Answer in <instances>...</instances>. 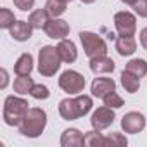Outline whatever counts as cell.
<instances>
[{"label": "cell", "instance_id": "cell-1", "mask_svg": "<svg viewBox=\"0 0 147 147\" xmlns=\"http://www.w3.org/2000/svg\"><path fill=\"white\" fill-rule=\"evenodd\" d=\"M92 109V97L88 95H78L76 99H64L59 104V113L64 119H78L90 113Z\"/></svg>", "mask_w": 147, "mask_h": 147}, {"label": "cell", "instance_id": "cell-2", "mask_svg": "<svg viewBox=\"0 0 147 147\" xmlns=\"http://www.w3.org/2000/svg\"><path fill=\"white\" fill-rule=\"evenodd\" d=\"M45 125H47L45 111L40 109V107H31L28 111V114L24 116V119L21 121V125H19V133H23L24 137L35 138L45 130Z\"/></svg>", "mask_w": 147, "mask_h": 147}, {"label": "cell", "instance_id": "cell-3", "mask_svg": "<svg viewBox=\"0 0 147 147\" xmlns=\"http://www.w3.org/2000/svg\"><path fill=\"white\" fill-rule=\"evenodd\" d=\"M30 104L24 100V99H19V97H14V95H9L4 102V121L9 125V126H19L21 121L24 119V116L28 114Z\"/></svg>", "mask_w": 147, "mask_h": 147}, {"label": "cell", "instance_id": "cell-4", "mask_svg": "<svg viewBox=\"0 0 147 147\" xmlns=\"http://www.w3.org/2000/svg\"><path fill=\"white\" fill-rule=\"evenodd\" d=\"M61 55L55 47L45 45L38 52V71L43 76H54L61 67Z\"/></svg>", "mask_w": 147, "mask_h": 147}, {"label": "cell", "instance_id": "cell-5", "mask_svg": "<svg viewBox=\"0 0 147 147\" xmlns=\"http://www.w3.org/2000/svg\"><path fill=\"white\" fill-rule=\"evenodd\" d=\"M78 36H80V42H82V45H83L85 54H87L90 59L100 57V55H106V54H107V45H106V42H104L97 33L82 31Z\"/></svg>", "mask_w": 147, "mask_h": 147}, {"label": "cell", "instance_id": "cell-6", "mask_svg": "<svg viewBox=\"0 0 147 147\" xmlns=\"http://www.w3.org/2000/svg\"><path fill=\"white\" fill-rule=\"evenodd\" d=\"M59 87L64 92L71 94V95H76V94L83 92V88H85V78L80 75L78 71L67 69V71L62 73L61 78H59Z\"/></svg>", "mask_w": 147, "mask_h": 147}, {"label": "cell", "instance_id": "cell-7", "mask_svg": "<svg viewBox=\"0 0 147 147\" xmlns=\"http://www.w3.org/2000/svg\"><path fill=\"white\" fill-rule=\"evenodd\" d=\"M114 26L119 33V36H133L137 30V19L131 12H116L114 14Z\"/></svg>", "mask_w": 147, "mask_h": 147}, {"label": "cell", "instance_id": "cell-8", "mask_svg": "<svg viewBox=\"0 0 147 147\" xmlns=\"http://www.w3.org/2000/svg\"><path fill=\"white\" fill-rule=\"evenodd\" d=\"M114 118H116V114H114L113 107L104 106V107H99V109L92 114L90 123H92L94 130H99V131H100V130H106L107 126H111L113 121H114Z\"/></svg>", "mask_w": 147, "mask_h": 147}, {"label": "cell", "instance_id": "cell-9", "mask_svg": "<svg viewBox=\"0 0 147 147\" xmlns=\"http://www.w3.org/2000/svg\"><path fill=\"white\" fill-rule=\"evenodd\" d=\"M121 128L125 130V133H138V131H142L145 128V118H144V114L135 113V111L125 114L123 119H121Z\"/></svg>", "mask_w": 147, "mask_h": 147}, {"label": "cell", "instance_id": "cell-10", "mask_svg": "<svg viewBox=\"0 0 147 147\" xmlns=\"http://www.w3.org/2000/svg\"><path fill=\"white\" fill-rule=\"evenodd\" d=\"M43 31H45V35H47L49 38L64 40V38L67 36V33H69V24H67L66 21H62V19L54 18V19H50V21L47 23V26L43 28Z\"/></svg>", "mask_w": 147, "mask_h": 147}, {"label": "cell", "instance_id": "cell-11", "mask_svg": "<svg viewBox=\"0 0 147 147\" xmlns=\"http://www.w3.org/2000/svg\"><path fill=\"white\" fill-rule=\"evenodd\" d=\"M111 92H116V83L113 78H95L92 82V94L99 99H104Z\"/></svg>", "mask_w": 147, "mask_h": 147}, {"label": "cell", "instance_id": "cell-12", "mask_svg": "<svg viewBox=\"0 0 147 147\" xmlns=\"http://www.w3.org/2000/svg\"><path fill=\"white\" fill-rule=\"evenodd\" d=\"M11 36L18 42H26L31 38V33H33V26L28 23V21H16L11 28Z\"/></svg>", "mask_w": 147, "mask_h": 147}, {"label": "cell", "instance_id": "cell-13", "mask_svg": "<svg viewBox=\"0 0 147 147\" xmlns=\"http://www.w3.org/2000/svg\"><path fill=\"white\" fill-rule=\"evenodd\" d=\"M57 52H59V55L64 62H75L76 57H78L76 45L71 40H61L59 45H57Z\"/></svg>", "mask_w": 147, "mask_h": 147}, {"label": "cell", "instance_id": "cell-14", "mask_svg": "<svg viewBox=\"0 0 147 147\" xmlns=\"http://www.w3.org/2000/svg\"><path fill=\"white\" fill-rule=\"evenodd\" d=\"M90 69L95 75H99V73H113L114 71V61L107 55L94 57V59H90Z\"/></svg>", "mask_w": 147, "mask_h": 147}, {"label": "cell", "instance_id": "cell-15", "mask_svg": "<svg viewBox=\"0 0 147 147\" xmlns=\"http://www.w3.org/2000/svg\"><path fill=\"white\" fill-rule=\"evenodd\" d=\"M85 144V137L76 130V128H69L62 133L61 137V145L62 147H78Z\"/></svg>", "mask_w": 147, "mask_h": 147}, {"label": "cell", "instance_id": "cell-16", "mask_svg": "<svg viewBox=\"0 0 147 147\" xmlns=\"http://www.w3.org/2000/svg\"><path fill=\"white\" fill-rule=\"evenodd\" d=\"M31 69H33V57H31V54H23L16 61V64H14V73H16L18 76L30 75Z\"/></svg>", "mask_w": 147, "mask_h": 147}, {"label": "cell", "instance_id": "cell-17", "mask_svg": "<svg viewBox=\"0 0 147 147\" xmlns=\"http://www.w3.org/2000/svg\"><path fill=\"white\" fill-rule=\"evenodd\" d=\"M49 16H50V14L47 12V9H36V11H33V12L30 14L28 23L33 26V30H43V28L47 26V23L50 21Z\"/></svg>", "mask_w": 147, "mask_h": 147}, {"label": "cell", "instance_id": "cell-18", "mask_svg": "<svg viewBox=\"0 0 147 147\" xmlns=\"http://www.w3.org/2000/svg\"><path fill=\"white\" fill-rule=\"evenodd\" d=\"M116 50L119 55H131L137 50V42L133 36H119L116 40Z\"/></svg>", "mask_w": 147, "mask_h": 147}, {"label": "cell", "instance_id": "cell-19", "mask_svg": "<svg viewBox=\"0 0 147 147\" xmlns=\"http://www.w3.org/2000/svg\"><path fill=\"white\" fill-rule=\"evenodd\" d=\"M121 85H123V88L128 92V94H135L137 90H138V87H140V78L138 76H135V75H131V73H128L126 69L121 73Z\"/></svg>", "mask_w": 147, "mask_h": 147}, {"label": "cell", "instance_id": "cell-20", "mask_svg": "<svg viewBox=\"0 0 147 147\" xmlns=\"http://www.w3.org/2000/svg\"><path fill=\"white\" fill-rule=\"evenodd\" d=\"M33 85H35V83H33V78H30V75H26V76H18L16 82H14V92L19 94V95H26V94L31 92Z\"/></svg>", "mask_w": 147, "mask_h": 147}, {"label": "cell", "instance_id": "cell-21", "mask_svg": "<svg viewBox=\"0 0 147 147\" xmlns=\"http://www.w3.org/2000/svg\"><path fill=\"white\" fill-rule=\"evenodd\" d=\"M126 71L131 73V75L142 78L147 75V62L144 59H131L128 64H126Z\"/></svg>", "mask_w": 147, "mask_h": 147}, {"label": "cell", "instance_id": "cell-22", "mask_svg": "<svg viewBox=\"0 0 147 147\" xmlns=\"http://www.w3.org/2000/svg\"><path fill=\"white\" fill-rule=\"evenodd\" d=\"M66 5H67V4L64 2V0H47L45 9H47V12H49L52 18H59L61 14H64Z\"/></svg>", "mask_w": 147, "mask_h": 147}, {"label": "cell", "instance_id": "cell-23", "mask_svg": "<svg viewBox=\"0 0 147 147\" xmlns=\"http://www.w3.org/2000/svg\"><path fill=\"white\" fill-rule=\"evenodd\" d=\"M85 145H88V147H102V145H106V137H102L99 133V130L87 131V135H85Z\"/></svg>", "mask_w": 147, "mask_h": 147}, {"label": "cell", "instance_id": "cell-24", "mask_svg": "<svg viewBox=\"0 0 147 147\" xmlns=\"http://www.w3.org/2000/svg\"><path fill=\"white\" fill-rule=\"evenodd\" d=\"M14 23H16V19H14V14H12L9 9H5V7H2V9H0V28L9 30V28H11Z\"/></svg>", "mask_w": 147, "mask_h": 147}, {"label": "cell", "instance_id": "cell-25", "mask_svg": "<svg viewBox=\"0 0 147 147\" xmlns=\"http://www.w3.org/2000/svg\"><path fill=\"white\" fill-rule=\"evenodd\" d=\"M102 100H104V106L113 107V109H118V107H121V106H123V99H121L116 92H111V94H109V95H106Z\"/></svg>", "mask_w": 147, "mask_h": 147}, {"label": "cell", "instance_id": "cell-26", "mask_svg": "<svg viewBox=\"0 0 147 147\" xmlns=\"http://www.w3.org/2000/svg\"><path fill=\"white\" fill-rule=\"evenodd\" d=\"M30 95H31L33 99H38V100H40V99H49L50 92H49V88H47L45 85H33Z\"/></svg>", "mask_w": 147, "mask_h": 147}, {"label": "cell", "instance_id": "cell-27", "mask_svg": "<svg viewBox=\"0 0 147 147\" xmlns=\"http://www.w3.org/2000/svg\"><path fill=\"white\" fill-rule=\"evenodd\" d=\"M126 144H128L126 137H123L118 131H114V133H111V135L106 137V145H126Z\"/></svg>", "mask_w": 147, "mask_h": 147}, {"label": "cell", "instance_id": "cell-28", "mask_svg": "<svg viewBox=\"0 0 147 147\" xmlns=\"http://www.w3.org/2000/svg\"><path fill=\"white\" fill-rule=\"evenodd\" d=\"M135 12L142 18H147V0H138V2L133 5Z\"/></svg>", "mask_w": 147, "mask_h": 147}, {"label": "cell", "instance_id": "cell-29", "mask_svg": "<svg viewBox=\"0 0 147 147\" xmlns=\"http://www.w3.org/2000/svg\"><path fill=\"white\" fill-rule=\"evenodd\" d=\"M14 5L21 11H30L35 5V0H14Z\"/></svg>", "mask_w": 147, "mask_h": 147}, {"label": "cell", "instance_id": "cell-30", "mask_svg": "<svg viewBox=\"0 0 147 147\" xmlns=\"http://www.w3.org/2000/svg\"><path fill=\"white\" fill-rule=\"evenodd\" d=\"M140 45L147 50V28H144V30L140 31Z\"/></svg>", "mask_w": 147, "mask_h": 147}, {"label": "cell", "instance_id": "cell-31", "mask_svg": "<svg viewBox=\"0 0 147 147\" xmlns=\"http://www.w3.org/2000/svg\"><path fill=\"white\" fill-rule=\"evenodd\" d=\"M0 75H2V83H0V88H5V87H7V82H9V78H7V71L2 69V71H0Z\"/></svg>", "mask_w": 147, "mask_h": 147}, {"label": "cell", "instance_id": "cell-32", "mask_svg": "<svg viewBox=\"0 0 147 147\" xmlns=\"http://www.w3.org/2000/svg\"><path fill=\"white\" fill-rule=\"evenodd\" d=\"M121 2H125L126 5H131V7H133V5H135V4L138 2V0H121Z\"/></svg>", "mask_w": 147, "mask_h": 147}, {"label": "cell", "instance_id": "cell-33", "mask_svg": "<svg viewBox=\"0 0 147 147\" xmlns=\"http://www.w3.org/2000/svg\"><path fill=\"white\" fill-rule=\"evenodd\" d=\"M82 2H85V4H92V2H95V0H82Z\"/></svg>", "mask_w": 147, "mask_h": 147}, {"label": "cell", "instance_id": "cell-34", "mask_svg": "<svg viewBox=\"0 0 147 147\" xmlns=\"http://www.w3.org/2000/svg\"><path fill=\"white\" fill-rule=\"evenodd\" d=\"M64 2H66V4H67V2H71V0H64Z\"/></svg>", "mask_w": 147, "mask_h": 147}]
</instances>
